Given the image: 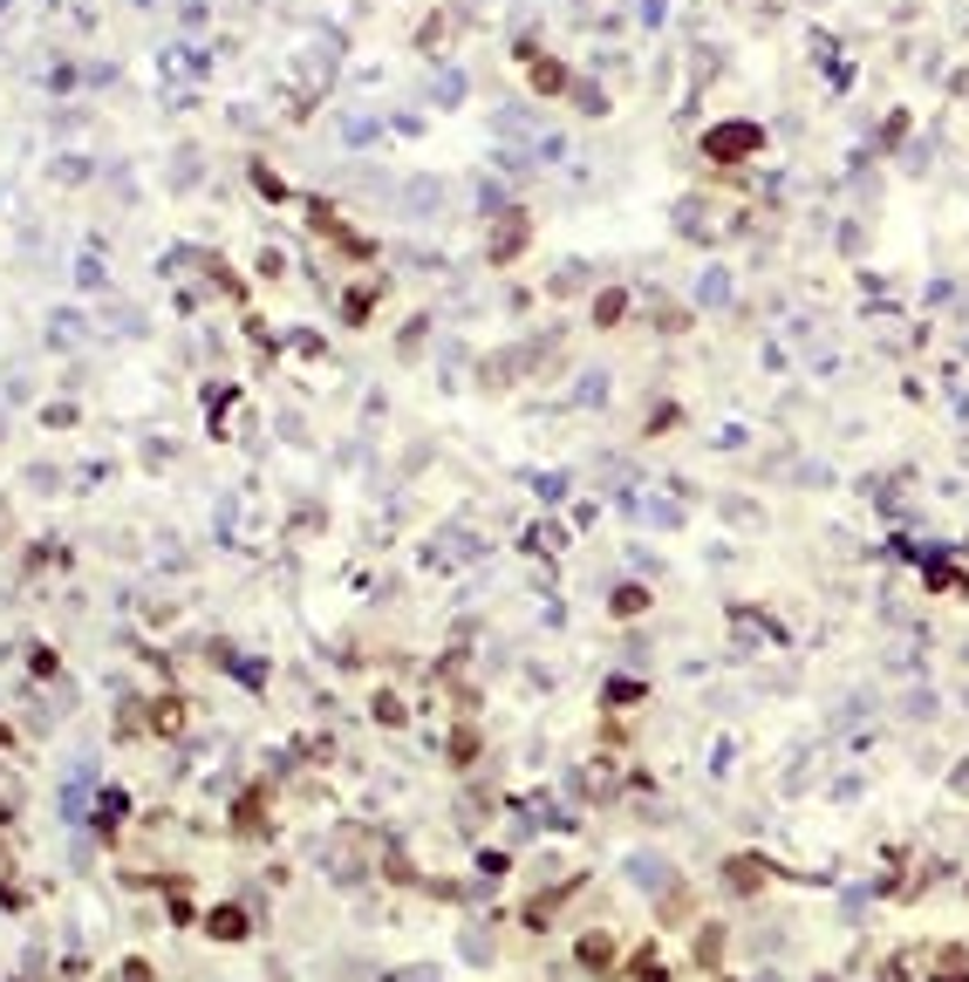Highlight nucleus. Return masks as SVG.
<instances>
[{
  "mask_svg": "<svg viewBox=\"0 0 969 982\" xmlns=\"http://www.w3.org/2000/svg\"><path fill=\"white\" fill-rule=\"evenodd\" d=\"M622 315H628V294H601V300H594V321H601V328H615Z\"/></svg>",
  "mask_w": 969,
  "mask_h": 982,
  "instance_id": "4",
  "label": "nucleus"
},
{
  "mask_svg": "<svg viewBox=\"0 0 969 982\" xmlns=\"http://www.w3.org/2000/svg\"><path fill=\"white\" fill-rule=\"evenodd\" d=\"M758 144H764L758 123H717V131L703 137V158L710 164H737V158H758Z\"/></svg>",
  "mask_w": 969,
  "mask_h": 982,
  "instance_id": "1",
  "label": "nucleus"
},
{
  "mask_svg": "<svg viewBox=\"0 0 969 982\" xmlns=\"http://www.w3.org/2000/svg\"><path fill=\"white\" fill-rule=\"evenodd\" d=\"M635 607H649V593H642V587H622V593H615V614H635Z\"/></svg>",
  "mask_w": 969,
  "mask_h": 982,
  "instance_id": "6",
  "label": "nucleus"
},
{
  "mask_svg": "<svg viewBox=\"0 0 969 982\" xmlns=\"http://www.w3.org/2000/svg\"><path fill=\"white\" fill-rule=\"evenodd\" d=\"M758 881H764L758 860H731V887H758Z\"/></svg>",
  "mask_w": 969,
  "mask_h": 982,
  "instance_id": "5",
  "label": "nucleus"
},
{
  "mask_svg": "<svg viewBox=\"0 0 969 982\" xmlns=\"http://www.w3.org/2000/svg\"><path fill=\"white\" fill-rule=\"evenodd\" d=\"M929 982H969V962H962V948H942V962H935V975Z\"/></svg>",
  "mask_w": 969,
  "mask_h": 982,
  "instance_id": "2",
  "label": "nucleus"
},
{
  "mask_svg": "<svg viewBox=\"0 0 969 982\" xmlns=\"http://www.w3.org/2000/svg\"><path fill=\"white\" fill-rule=\"evenodd\" d=\"M532 83H540V89L553 96V89H567V69H560V62H547V56H540V62H532Z\"/></svg>",
  "mask_w": 969,
  "mask_h": 982,
  "instance_id": "3",
  "label": "nucleus"
}]
</instances>
